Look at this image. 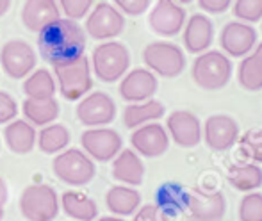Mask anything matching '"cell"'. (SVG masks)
Segmentation results:
<instances>
[{
    "label": "cell",
    "mask_w": 262,
    "mask_h": 221,
    "mask_svg": "<svg viewBox=\"0 0 262 221\" xmlns=\"http://www.w3.org/2000/svg\"><path fill=\"white\" fill-rule=\"evenodd\" d=\"M38 49L49 64H62L84 55L86 31L70 18H57L38 32Z\"/></svg>",
    "instance_id": "6da1fadb"
},
{
    "label": "cell",
    "mask_w": 262,
    "mask_h": 221,
    "mask_svg": "<svg viewBox=\"0 0 262 221\" xmlns=\"http://www.w3.org/2000/svg\"><path fill=\"white\" fill-rule=\"evenodd\" d=\"M232 72L234 68L230 59L220 50H205L198 54L191 68L193 80L207 91H217L227 86L232 79Z\"/></svg>",
    "instance_id": "7a4b0ae2"
},
{
    "label": "cell",
    "mask_w": 262,
    "mask_h": 221,
    "mask_svg": "<svg viewBox=\"0 0 262 221\" xmlns=\"http://www.w3.org/2000/svg\"><path fill=\"white\" fill-rule=\"evenodd\" d=\"M91 70L102 82H116L130 68V52L120 41H104L91 54Z\"/></svg>",
    "instance_id": "3957f363"
},
{
    "label": "cell",
    "mask_w": 262,
    "mask_h": 221,
    "mask_svg": "<svg viewBox=\"0 0 262 221\" xmlns=\"http://www.w3.org/2000/svg\"><path fill=\"white\" fill-rule=\"evenodd\" d=\"M54 77L59 86V93L70 102L80 100L93 87L91 62L86 55H80V57L73 59L70 62L55 64Z\"/></svg>",
    "instance_id": "277c9868"
},
{
    "label": "cell",
    "mask_w": 262,
    "mask_h": 221,
    "mask_svg": "<svg viewBox=\"0 0 262 221\" xmlns=\"http://www.w3.org/2000/svg\"><path fill=\"white\" fill-rule=\"evenodd\" d=\"M52 171L62 184L73 187L88 186L97 175L93 159L79 148H66L59 152L52 161Z\"/></svg>",
    "instance_id": "5b68a950"
},
{
    "label": "cell",
    "mask_w": 262,
    "mask_h": 221,
    "mask_svg": "<svg viewBox=\"0 0 262 221\" xmlns=\"http://www.w3.org/2000/svg\"><path fill=\"white\" fill-rule=\"evenodd\" d=\"M59 207L57 191L49 184H31L20 194V212L27 221H54Z\"/></svg>",
    "instance_id": "8992f818"
},
{
    "label": "cell",
    "mask_w": 262,
    "mask_h": 221,
    "mask_svg": "<svg viewBox=\"0 0 262 221\" xmlns=\"http://www.w3.org/2000/svg\"><path fill=\"white\" fill-rule=\"evenodd\" d=\"M145 66L159 77L175 79L186 70V54L169 41H154L143 50Z\"/></svg>",
    "instance_id": "52a82bcc"
},
{
    "label": "cell",
    "mask_w": 262,
    "mask_h": 221,
    "mask_svg": "<svg viewBox=\"0 0 262 221\" xmlns=\"http://www.w3.org/2000/svg\"><path fill=\"white\" fill-rule=\"evenodd\" d=\"M125 29V16L118 7H114L113 4L100 2L95 6V9H91V13L88 14L86 20V34L98 41H109L113 38L123 32Z\"/></svg>",
    "instance_id": "ba28073f"
},
{
    "label": "cell",
    "mask_w": 262,
    "mask_h": 221,
    "mask_svg": "<svg viewBox=\"0 0 262 221\" xmlns=\"http://www.w3.org/2000/svg\"><path fill=\"white\" fill-rule=\"evenodd\" d=\"M80 145L93 161L109 163L123 148V139L109 127H91L80 134Z\"/></svg>",
    "instance_id": "9c48e42d"
},
{
    "label": "cell",
    "mask_w": 262,
    "mask_h": 221,
    "mask_svg": "<svg viewBox=\"0 0 262 221\" xmlns=\"http://www.w3.org/2000/svg\"><path fill=\"white\" fill-rule=\"evenodd\" d=\"M77 120L84 127H107L116 118V104L104 91H93L80 98L75 109Z\"/></svg>",
    "instance_id": "30bf717a"
},
{
    "label": "cell",
    "mask_w": 262,
    "mask_h": 221,
    "mask_svg": "<svg viewBox=\"0 0 262 221\" xmlns=\"http://www.w3.org/2000/svg\"><path fill=\"white\" fill-rule=\"evenodd\" d=\"M36 62L38 57L34 49L24 39H9L0 50V66L11 79H25L29 73L34 72Z\"/></svg>",
    "instance_id": "8fae6325"
},
{
    "label": "cell",
    "mask_w": 262,
    "mask_h": 221,
    "mask_svg": "<svg viewBox=\"0 0 262 221\" xmlns=\"http://www.w3.org/2000/svg\"><path fill=\"white\" fill-rule=\"evenodd\" d=\"M202 139L214 152H225L239 141V125L228 114H212L202 127Z\"/></svg>",
    "instance_id": "7c38bea8"
},
{
    "label": "cell",
    "mask_w": 262,
    "mask_h": 221,
    "mask_svg": "<svg viewBox=\"0 0 262 221\" xmlns=\"http://www.w3.org/2000/svg\"><path fill=\"white\" fill-rule=\"evenodd\" d=\"M186 9L175 0H159L148 14V25L157 36L171 38L184 29Z\"/></svg>",
    "instance_id": "4fadbf2b"
},
{
    "label": "cell",
    "mask_w": 262,
    "mask_h": 221,
    "mask_svg": "<svg viewBox=\"0 0 262 221\" xmlns=\"http://www.w3.org/2000/svg\"><path fill=\"white\" fill-rule=\"evenodd\" d=\"M169 139L182 148H193L202 141V121L191 110L177 109L166 120Z\"/></svg>",
    "instance_id": "5bb4252c"
},
{
    "label": "cell",
    "mask_w": 262,
    "mask_h": 221,
    "mask_svg": "<svg viewBox=\"0 0 262 221\" xmlns=\"http://www.w3.org/2000/svg\"><path fill=\"white\" fill-rule=\"evenodd\" d=\"M186 212L189 221H223L227 200L221 191L194 189L189 193Z\"/></svg>",
    "instance_id": "9a60e30c"
},
{
    "label": "cell",
    "mask_w": 262,
    "mask_h": 221,
    "mask_svg": "<svg viewBox=\"0 0 262 221\" xmlns=\"http://www.w3.org/2000/svg\"><path fill=\"white\" fill-rule=\"evenodd\" d=\"M130 145L138 156L156 159L168 152L169 148V136L166 127L161 123H145L141 127L134 128L130 136Z\"/></svg>",
    "instance_id": "2e32d148"
},
{
    "label": "cell",
    "mask_w": 262,
    "mask_h": 221,
    "mask_svg": "<svg viewBox=\"0 0 262 221\" xmlns=\"http://www.w3.org/2000/svg\"><path fill=\"white\" fill-rule=\"evenodd\" d=\"M159 80L154 72L148 68H136L127 72L120 79V97L128 104H136V102H145L154 98L157 93Z\"/></svg>",
    "instance_id": "e0dca14e"
},
{
    "label": "cell",
    "mask_w": 262,
    "mask_h": 221,
    "mask_svg": "<svg viewBox=\"0 0 262 221\" xmlns=\"http://www.w3.org/2000/svg\"><path fill=\"white\" fill-rule=\"evenodd\" d=\"M220 45L223 54L230 57H245L255 49L257 45V31L252 24L245 21H228L220 34Z\"/></svg>",
    "instance_id": "ac0fdd59"
},
{
    "label": "cell",
    "mask_w": 262,
    "mask_h": 221,
    "mask_svg": "<svg viewBox=\"0 0 262 221\" xmlns=\"http://www.w3.org/2000/svg\"><path fill=\"white\" fill-rule=\"evenodd\" d=\"M189 202V191L179 182H164L156 191V207L164 219H171L184 214Z\"/></svg>",
    "instance_id": "d6986e66"
},
{
    "label": "cell",
    "mask_w": 262,
    "mask_h": 221,
    "mask_svg": "<svg viewBox=\"0 0 262 221\" xmlns=\"http://www.w3.org/2000/svg\"><path fill=\"white\" fill-rule=\"evenodd\" d=\"M184 47L191 54H202L209 50L214 41V25L209 16L196 13L184 24Z\"/></svg>",
    "instance_id": "ffe728a7"
},
{
    "label": "cell",
    "mask_w": 262,
    "mask_h": 221,
    "mask_svg": "<svg viewBox=\"0 0 262 221\" xmlns=\"http://www.w3.org/2000/svg\"><path fill=\"white\" fill-rule=\"evenodd\" d=\"M113 179L118 180L120 184L130 187H138L143 184L145 179V164L141 157L130 148H121L120 153L113 159Z\"/></svg>",
    "instance_id": "44dd1931"
},
{
    "label": "cell",
    "mask_w": 262,
    "mask_h": 221,
    "mask_svg": "<svg viewBox=\"0 0 262 221\" xmlns=\"http://www.w3.org/2000/svg\"><path fill=\"white\" fill-rule=\"evenodd\" d=\"M57 18H61V9L55 0H25L21 7V21L31 32H39Z\"/></svg>",
    "instance_id": "7402d4cb"
},
{
    "label": "cell",
    "mask_w": 262,
    "mask_h": 221,
    "mask_svg": "<svg viewBox=\"0 0 262 221\" xmlns=\"http://www.w3.org/2000/svg\"><path fill=\"white\" fill-rule=\"evenodd\" d=\"M36 138L38 134L34 130V125H31L27 120L14 118L13 121L6 123V128H4V141L7 148L16 156L31 153L36 146Z\"/></svg>",
    "instance_id": "603a6c76"
},
{
    "label": "cell",
    "mask_w": 262,
    "mask_h": 221,
    "mask_svg": "<svg viewBox=\"0 0 262 221\" xmlns=\"http://www.w3.org/2000/svg\"><path fill=\"white\" fill-rule=\"evenodd\" d=\"M105 205L114 216H132L139 207H141V194L138 189L130 186H113L105 193Z\"/></svg>",
    "instance_id": "cb8c5ba5"
},
{
    "label": "cell",
    "mask_w": 262,
    "mask_h": 221,
    "mask_svg": "<svg viewBox=\"0 0 262 221\" xmlns=\"http://www.w3.org/2000/svg\"><path fill=\"white\" fill-rule=\"evenodd\" d=\"M61 209L73 221H95L98 218V205L93 198L79 191H66L61 194Z\"/></svg>",
    "instance_id": "d4e9b609"
},
{
    "label": "cell",
    "mask_w": 262,
    "mask_h": 221,
    "mask_svg": "<svg viewBox=\"0 0 262 221\" xmlns=\"http://www.w3.org/2000/svg\"><path fill=\"white\" fill-rule=\"evenodd\" d=\"M166 114L164 105L156 98H150L145 102H136V104H128L123 110V123L127 128H138L150 121L161 120Z\"/></svg>",
    "instance_id": "484cf974"
},
{
    "label": "cell",
    "mask_w": 262,
    "mask_h": 221,
    "mask_svg": "<svg viewBox=\"0 0 262 221\" xmlns=\"http://www.w3.org/2000/svg\"><path fill=\"white\" fill-rule=\"evenodd\" d=\"M21 113H24L25 120L34 127H45V125L54 123L61 114L59 102L54 98H45V100H32V98H25L21 104Z\"/></svg>",
    "instance_id": "4316f807"
},
{
    "label": "cell",
    "mask_w": 262,
    "mask_h": 221,
    "mask_svg": "<svg viewBox=\"0 0 262 221\" xmlns=\"http://www.w3.org/2000/svg\"><path fill=\"white\" fill-rule=\"evenodd\" d=\"M24 93L27 98L32 100H45V98H54L57 93V82L52 72L47 68L34 70L25 77L24 82Z\"/></svg>",
    "instance_id": "83f0119b"
},
{
    "label": "cell",
    "mask_w": 262,
    "mask_h": 221,
    "mask_svg": "<svg viewBox=\"0 0 262 221\" xmlns=\"http://www.w3.org/2000/svg\"><path fill=\"white\" fill-rule=\"evenodd\" d=\"M70 141H72V136H70V130L64 127L62 123H50L45 125V127L39 130L38 138H36V143H38L39 150L47 156H54V153H59L62 150L68 148Z\"/></svg>",
    "instance_id": "f1b7e54d"
},
{
    "label": "cell",
    "mask_w": 262,
    "mask_h": 221,
    "mask_svg": "<svg viewBox=\"0 0 262 221\" xmlns=\"http://www.w3.org/2000/svg\"><path fill=\"white\" fill-rule=\"evenodd\" d=\"M228 182L234 189L241 193L257 191L262 186V168L255 163L234 164L228 169Z\"/></svg>",
    "instance_id": "f546056e"
},
{
    "label": "cell",
    "mask_w": 262,
    "mask_h": 221,
    "mask_svg": "<svg viewBox=\"0 0 262 221\" xmlns=\"http://www.w3.org/2000/svg\"><path fill=\"white\" fill-rule=\"evenodd\" d=\"M239 221H262V193L250 191L241 198Z\"/></svg>",
    "instance_id": "4dcf8cb0"
},
{
    "label": "cell",
    "mask_w": 262,
    "mask_h": 221,
    "mask_svg": "<svg viewBox=\"0 0 262 221\" xmlns=\"http://www.w3.org/2000/svg\"><path fill=\"white\" fill-rule=\"evenodd\" d=\"M234 16L245 24H257L262 20V0H235Z\"/></svg>",
    "instance_id": "1f68e13d"
},
{
    "label": "cell",
    "mask_w": 262,
    "mask_h": 221,
    "mask_svg": "<svg viewBox=\"0 0 262 221\" xmlns=\"http://www.w3.org/2000/svg\"><path fill=\"white\" fill-rule=\"evenodd\" d=\"M237 79H239V84H241L246 91H260L262 90V77L257 73V70L253 68L248 55H245L241 64H239Z\"/></svg>",
    "instance_id": "d6a6232c"
},
{
    "label": "cell",
    "mask_w": 262,
    "mask_h": 221,
    "mask_svg": "<svg viewBox=\"0 0 262 221\" xmlns=\"http://www.w3.org/2000/svg\"><path fill=\"white\" fill-rule=\"evenodd\" d=\"M241 150L248 159L262 163V130H250L241 138Z\"/></svg>",
    "instance_id": "836d02e7"
},
{
    "label": "cell",
    "mask_w": 262,
    "mask_h": 221,
    "mask_svg": "<svg viewBox=\"0 0 262 221\" xmlns=\"http://www.w3.org/2000/svg\"><path fill=\"white\" fill-rule=\"evenodd\" d=\"M59 4H61V11L66 14V18L79 21L88 16L91 6H93V0H59Z\"/></svg>",
    "instance_id": "e575fe53"
},
{
    "label": "cell",
    "mask_w": 262,
    "mask_h": 221,
    "mask_svg": "<svg viewBox=\"0 0 262 221\" xmlns=\"http://www.w3.org/2000/svg\"><path fill=\"white\" fill-rule=\"evenodd\" d=\"M18 114V104L7 91H0V125L13 121Z\"/></svg>",
    "instance_id": "d590c367"
},
{
    "label": "cell",
    "mask_w": 262,
    "mask_h": 221,
    "mask_svg": "<svg viewBox=\"0 0 262 221\" xmlns=\"http://www.w3.org/2000/svg\"><path fill=\"white\" fill-rule=\"evenodd\" d=\"M113 2L114 7H118L121 13L128 14V16H139V14L146 13L152 0H113Z\"/></svg>",
    "instance_id": "8d00e7d4"
},
{
    "label": "cell",
    "mask_w": 262,
    "mask_h": 221,
    "mask_svg": "<svg viewBox=\"0 0 262 221\" xmlns=\"http://www.w3.org/2000/svg\"><path fill=\"white\" fill-rule=\"evenodd\" d=\"M132 221H166V219L161 216V212L157 211L156 205L146 204L134 212V219Z\"/></svg>",
    "instance_id": "74e56055"
},
{
    "label": "cell",
    "mask_w": 262,
    "mask_h": 221,
    "mask_svg": "<svg viewBox=\"0 0 262 221\" xmlns=\"http://www.w3.org/2000/svg\"><path fill=\"white\" fill-rule=\"evenodd\" d=\"M234 4V0H198V6L210 14L225 13Z\"/></svg>",
    "instance_id": "f35d334b"
},
{
    "label": "cell",
    "mask_w": 262,
    "mask_h": 221,
    "mask_svg": "<svg viewBox=\"0 0 262 221\" xmlns=\"http://www.w3.org/2000/svg\"><path fill=\"white\" fill-rule=\"evenodd\" d=\"M248 59H250V62L253 64V68L257 70V73L262 77V43L255 45V49L248 54Z\"/></svg>",
    "instance_id": "ab89813d"
},
{
    "label": "cell",
    "mask_w": 262,
    "mask_h": 221,
    "mask_svg": "<svg viewBox=\"0 0 262 221\" xmlns=\"http://www.w3.org/2000/svg\"><path fill=\"white\" fill-rule=\"evenodd\" d=\"M7 198H9V189H7V184H6V180H4L2 176H0V204H4V205H6Z\"/></svg>",
    "instance_id": "60d3db41"
},
{
    "label": "cell",
    "mask_w": 262,
    "mask_h": 221,
    "mask_svg": "<svg viewBox=\"0 0 262 221\" xmlns=\"http://www.w3.org/2000/svg\"><path fill=\"white\" fill-rule=\"evenodd\" d=\"M9 7H11V0H0V18L9 11Z\"/></svg>",
    "instance_id": "b9f144b4"
},
{
    "label": "cell",
    "mask_w": 262,
    "mask_h": 221,
    "mask_svg": "<svg viewBox=\"0 0 262 221\" xmlns=\"http://www.w3.org/2000/svg\"><path fill=\"white\" fill-rule=\"evenodd\" d=\"M95 221H123L120 216H104V218H97Z\"/></svg>",
    "instance_id": "7bdbcfd3"
},
{
    "label": "cell",
    "mask_w": 262,
    "mask_h": 221,
    "mask_svg": "<svg viewBox=\"0 0 262 221\" xmlns=\"http://www.w3.org/2000/svg\"><path fill=\"white\" fill-rule=\"evenodd\" d=\"M4 207H6V205H4V204H0V221L4 219Z\"/></svg>",
    "instance_id": "ee69618b"
},
{
    "label": "cell",
    "mask_w": 262,
    "mask_h": 221,
    "mask_svg": "<svg viewBox=\"0 0 262 221\" xmlns=\"http://www.w3.org/2000/svg\"><path fill=\"white\" fill-rule=\"evenodd\" d=\"M175 2H179L180 6H182V4H189V2H193V0H175Z\"/></svg>",
    "instance_id": "f6af8a7d"
}]
</instances>
